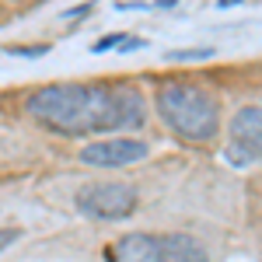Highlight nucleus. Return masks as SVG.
<instances>
[{
    "mask_svg": "<svg viewBox=\"0 0 262 262\" xmlns=\"http://www.w3.org/2000/svg\"><path fill=\"white\" fill-rule=\"evenodd\" d=\"M7 53H11V56H28V60H35V56H46V53H49V46H7Z\"/></svg>",
    "mask_w": 262,
    "mask_h": 262,
    "instance_id": "6e6552de",
    "label": "nucleus"
},
{
    "mask_svg": "<svg viewBox=\"0 0 262 262\" xmlns=\"http://www.w3.org/2000/svg\"><path fill=\"white\" fill-rule=\"evenodd\" d=\"M91 11V4H81V7H70V11H63V21H81L84 14Z\"/></svg>",
    "mask_w": 262,
    "mask_h": 262,
    "instance_id": "9b49d317",
    "label": "nucleus"
},
{
    "mask_svg": "<svg viewBox=\"0 0 262 262\" xmlns=\"http://www.w3.org/2000/svg\"><path fill=\"white\" fill-rule=\"evenodd\" d=\"M122 42H126V35H105V39H98L95 46H91V53L101 56V53H108V49H119Z\"/></svg>",
    "mask_w": 262,
    "mask_h": 262,
    "instance_id": "9d476101",
    "label": "nucleus"
},
{
    "mask_svg": "<svg viewBox=\"0 0 262 262\" xmlns=\"http://www.w3.org/2000/svg\"><path fill=\"white\" fill-rule=\"evenodd\" d=\"M227 161L234 164V168L262 161V108L259 105H248L242 112H234V119H231Z\"/></svg>",
    "mask_w": 262,
    "mask_h": 262,
    "instance_id": "20e7f679",
    "label": "nucleus"
},
{
    "mask_svg": "<svg viewBox=\"0 0 262 262\" xmlns=\"http://www.w3.org/2000/svg\"><path fill=\"white\" fill-rule=\"evenodd\" d=\"M77 210L95 221H126L137 210V189L126 182H95L77 192Z\"/></svg>",
    "mask_w": 262,
    "mask_h": 262,
    "instance_id": "7ed1b4c3",
    "label": "nucleus"
},
{
    "mask_svg": "<svg viewBox=\"0 0 262 262\" xmlns=\"http://www.w3.org/2000/svg\"><path fill=\"white\" fill-rule=\"evenodd\" d=\"M161 262H210L203 245L192 234H164L161 238Z\"/></svg>",
    "mask_w": 262,
    "mask_h": 262,
    "instance_id": "0eeeda50",
    "label": "nucleus"
},
{
    "mask_svg": "<svg viewBox=\"0 0 262 262\" xmlns=\"http://www.w3.org/2000/svg\"><path fill=\"white\" fill-rule=\"evenodd\" d=\"M108 262H161V238H150L143 231L122 234L108 248Z\"/></svg>",
    "mask_w": 262,
    "mask_h": 262,
    "instance_id": "423d86ee",
    "label": "nucleus"
},
{
    "mask_svg": "<svg viewBox=\"0 0 262 262\" xmlns=\"http://www.w3.org/2000/svg\"><path fill=\"white\" fill-rule=\"evenodd\" d=\"M14 238H18V231H11V227H7V231H4V248L14 242Z\"/></svg>",
    "mask_w": 262,
    "mask_h": 262,
    "instance_id": "ddd939ff",
    "label": "nucleus"
},
{
    "mask_svg": "<svg viewBox=\"0 0 262 262\" xmlns=\"http://www.w3.org/2000/svg\"><path fill=\"white\" fill-rule=\"evenodd\" d=\"M25 112L60 137H91L140 129L147 122V98L133 84H49L28 95Z\"/></svg>",
    "mask_w": 262,
    "mask_h": 262,
    "instance_id": "f257e3e1",
    "label": "nucleus"
},
{
    "mask_svg": "<svg viewBox=\"0 0 262 262\" xmlns=\"http://www.w3.org/2000/svg\"><path fill=\"white\" fill-rule=\"evenodd\" d=\"M150 147L143 140H95L81 150V161L91 168H122V164L143 161Z\"/></svg>",
    "mask_w": 262,
    "mask_h": 262,
    "instance_id": "39448f33",
    "label": "nucleus"
},
{
    "mask_svg": "<svg viewBox=\"0 0 262 262\" xmlns=\"http://www.w3.org/2000/svg\"><path fill=\"white\" fill-rule=\"evenodd\" d=\"M206 56H213V49H175V53H168V60H206Z\"/></svg>",
    "mask_w": 262,
    "mask_h": 262,
    "instance_id": "1a4fd4ad",
    "label": "nucleus"
},
{
    "mask_svg": "<svg viewBox=\"0 0 262 262\" xmlns=\"http://www.w3.org/2000/svg\"><path fill=\"white\" fill-rule=\"evenodd\" d=\"M231 4H238V0H221V7H231Z\"/></svg>",
    "mask_w": 262,
    "mask_h": 262,
    "instance_id": "4468645a",
    "label": "nucleus"
},
{
    "mask_svg": "<svg viewBox=\"0 0 262 262\" xmlns=\"http://www.w3.org/2000/svg\"><path fill=\"white\" fill-rule=\"evenodd\" d=\"M143 46H147L143 39H133V35H126V42H122L119 49H122V53H133V49H143Z\"/></svg>",
    "mask_w": 262,
    "mask_h": 262,
    "instance_id": "f8f14e48",
    "label": "nucleus"
},
{
    "mask_svg": "<svg viewBox=\"0 0 262 262\" xmlns=\"http://www.w3.org/2000/svg\"><path fill=\"white\" fill-rule=\"evenodd\" d=\"M154 108L161 122L189 143H210L217 137V101L210 98V91H203L189 81H164L154 95Z\"/></svg>",
    "mask_w": 262,
    "mask_h": 262,
    "instance_id": "f03ea898",
    "label": "nucleus"
}]
</instances>
